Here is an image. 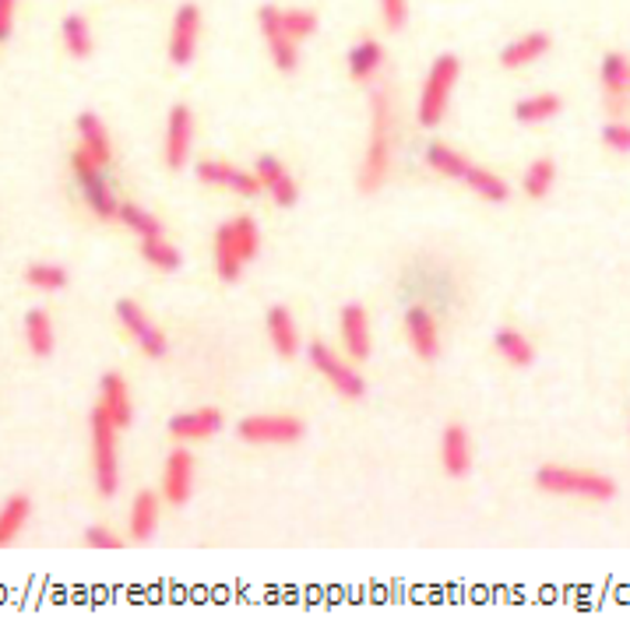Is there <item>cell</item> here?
<instances>
[{
    "label": "cell",
    "mask_w": 630,
    "mask_h": 619,
    "mask_svg": "<svg viewBox=\"0 0 630 619\" xmlns=\"http://www.w3.org/2000/svg\"><path fill=\"white\" fill-rule=\"evenodd\" d=\"M377 11H380V22L392 32H402L405 22H409V0H377Z\"/></svg>",
    "instance_id": "obj_40"
},
{
    "label": "cell",
    "mask_w": 630,
    "mask_h": 619,
    "mask_svg": "<svg viewBox=\"0 0 630 619\" xmlns=\"http://www.w3.org/2000/svg\"><path fill=\"white\" fill-rule=\"evenodd\" d=\"M128 528L134 539H152L155 528H159V493L152 489H141L138 497L131 500V518H128Z\"/></svg>",
    "instance_id": "obj_28"
},
{
    "label": "cell",
    "mask_w": 630,
    "mask_h": 619,
    "mask_svg": "<svg viewBox=\"0 0 630 619\" xmlns=\"http://www.w3.org/2000/svg\"><path fill=\"white\" fill-rule=\"evenodd\" d=\"M201 8L197 4H180L176 14H173V26H170V43H166V53H170V64L176 68H187L194 53H197V43H201Z\"/></svg>",
    "instance_id": "obj_10"
},
{
    "label": "cell",
    "mask_w": 630,
    "mask_h": 619,
    "mask_svg": "<svg viewBox=\"0 0 630 619\" xmlns=\"http://www.w3.org/2000/svg\"><path fill=\"white\" fill-rule=\"evenodd\" d=\"M74 131H78V141H81L78 149L89 152V159L95 162V166L110 170V162H113V141H110L106 123L99 120L95 113H78Z\"/></svg>",
    "instance_id": "obj_19"
},
{
    "label": "cell",
    "mask_w": 630,
    "mask_h": 619,
    "mask_svg": "<svg viewBox=\"0 0 630 619\" xmlns=\"http://www.w3.org/2000/svg\"><path fill=\"white\" fill-rule=\"evenodd\" d=\"M222 429V412L219 408H191V412H176L170 419V437L180 444H197V440H209Z\"/></svg>",
    "instance_id": "obj_17"
},
{
    "label": "cell",
    "mask_w": 630,
    "mask_h": 619,
    "mask_svg": "<svg viewBox=\"0 0 630 619\" xmlns=\"http://www.w3.org/2000/svg\"><path fill=\"white\" fill-rule=\"evenodd\" d=\"M116 321L124 324V332L134 338V345H138L145 356L162 359V356L170 353V338L162 335V327H159L134 300H116Z\"/></svg>",
    "instance_id": "obj_9"
},
{
    "label": "cell",
    "mask_w": 630,
    "mask_h": 619,
    "mask_svg": "<svg viewBox=\"0 0 630 619\" xmlns=\"http://www.w3.org/2000/svg\"><path fill=\"white\" fill-rule=\"evenodd\" d=\"M392 162H395V106L392 95L377 89L370 95V138L359 166V191L377 194L392 176Z\"/></svg>",
    "instance_id": "obj_1"
},
{
    "label": "cell",
    "mask_w": 630,
    "mask_h": 619,
    "mask_svg": "<svg viewBox=\"0 0 630 619\" xmlns=\"http://www.w3.org/2000/svg\"><path fill=\"white\" fill-rule=\"evenodd\" d=\"M560 110H563V99H560L557 92H532V95L518 99L511 113H515L518 123H528V128H536V123L553 120Z\"/></svg>",
    "instance_id": "obj_27"
},
{
    "label": "cell",
    "mask_w": 630,
    "mask_h": 619,
    "mask_svg": "<svg viewBox=\"0 0 630 619\" xmlns=\"http://www.w3.org/2000/svg\"><path fill=\"white\" fill-rule=\"evenodd\" d=\"M440 465L451 479H465L472 468V437L465 426H447L440 437Z\"/></svg>",
    "instance_id": "obj_20"
},
{
    "label": "cell",
    "mask_w": 630,
    "mask_h": 619,
    "mask_svg": "<svg viewBox=\"0 0 630 619\" xmlns=\"http://www.w3.org/2000/svg\"><path fill=\"white\" fill-rule=\"evenodd\" d=\"M264 332H268V342L278 359H293L299 353V327L293 321L289 306H272L268 314H264Z\"/></svg>",
    "instance_id": "obj_22"
},
{
    "label": "cell",
    "mask_w": 630,
    "mask_h": 619,
    "mask_svg": "<svg viewBox=\"0 0 630 619\" xmlns=\"http://www.w3.org/2000/svg\"><path fill=\"white\" fill-rule=\"evenodd\" d=\"M602 95H630V57L609 50L599 64Z\"/></svg>",
    "instance_id": "obj_33"
},
{
    "label": "cell",
    "mask_w": 630,
    "mask_h": 619,
    "mask_svg": "<svg viewBox=\"0 0 630 619\" xmlns=\"http://www.w3.org/2000/svg\"><path fill=\"white\" fill-rule=\"evenodd\" d=\"M120 426L103 408H92L89 416V444H92V483L99 497H113L120 489V450H116Z\"/></svg>",
    "instance_id": "obj_4"
},
{
    "label": "cell",
    "mask_w": 630,
    "mask_h": 619,
    "mask_svg": "<svg viewBox=\"0 0 630 619\" xmlns=\"http://www.w3.org/2000/svg\"><path fill=\"white\" fill-rule=\"evenodd\" d=\"M405 338L423 363H434L440 356V324L423 303L405 306Z\"/></svg>",
    "instance_id": "obj_14"
},
{
    "label": "cell",
    "mask_w": 630,
    "mask_h": 619,
    "mask_svg": "<svg viewBox=\"0 0 630 619\" xmlns=\"http://www.w3.org/2000/svg\"><path fill=\"white\" fill-rule=\"evenodd\" d=\"M212 261H215V275L226 282V285H236L240 275H243V267H247V261H243L240 246H236V233H233V222H230V219L215 230Z\"/></svg>",
    "instance_id": "obj_18"
},
{
    "label": "cell",
    "mask_w": 630,
    "mask_h": 619,
    "mask_svg": "<svg viewBox=\"0 0 630 619\" xmlns=\"http://www.w3.org/2000/svg\"><path fill=\"white\" fill-rule=\"evenodd\" d=\"M141 257H145V264H152L155 267V272H176V267H180V261H184V257H180V251H176V246L166 240V236H149V240H141Z\"/></svg>",
    "instance_id": "obj_37"
},
{
    "label": "cell",
    "mask_w": 630,
    "mask_h": 619,
    "mask_svg": "<svg viewBox=\"0 0 630 619\" xmlns=\"http://www.w3.org/2000/svg\"><path fill=\"white\" fill-rule=\"evenodd\" d=\"M29 518H32V500L26 493L8 497L4 507H0V546H11L18 535H22V528L29 525Z\"/></svg>",
    "instance_id": "obj_31"
},
{
    "label": "cell",
    "mask_w": 630,
    "mask_h": 619,
    "mask_svg": "<svg viewBox=\"0 0 630 619\" xmlns=\"http://www.w3.org/2000/svg\"><path fill=\"white\" fill-rule=\"evenodd\" d=\"M602 110L609 120H623L630 113V95H602Z\"/></svg>",
    "instance_id": "obj_43"
},
{
    "label": "cell",
    "mask_w": 630,
    "mask_h": 619,
    "mask_svg": "<svg viewBox=\"0 0 630 619\" xmlns=\"http://www.w3.org/2000/svg\"><path fill=\"white\" fill-rule=\"evenodd\" d=\"M14 14H18V0H0V43H4V39H11Z\"/></svg>",
    "instance_id": "obj_42"
},
{
    "label": "cell",
    "mask_w": 630,
    "mask_h": 619,
    "mask_svg": "<svg viewBox=\"0 0 630 619\" xmlns=\"http://www.w3.org/2000/svg\"><path fill=\"white\" fill-rule=\"evenodd\" d=\"M307 356H311V366L317 369V374L335 387V395L349 398V402H359L363 395H367V380L359 377V369L353 366V359L345 353H335L332 345L314 342L307 348Z\"/></svg>",
    "instance_id": "obj_6"
},
{
    "label": "cell",
    "mask_w": 630,
    "mask_h": 619,
    "mask_svg": "<svg viewBox=\"0 0 630 619\" xmlns=\"http://www.w3.org/2000/svg\"><path fill=\"white\" fill-rule=\"evenodd\" d=\"M194 176L209 187H222V191H233L236 197H257L264 194L261 180L254 176V170H236L233 162H222V159H201L194 166Z\"/></svg>",
    "instance_id": "obj_11"
},
{
    "label": "cell",
    "mask_w": 630,
    "mask_h": 619,
    "mask_svg": "<svg viewBox=\"0 0 630 619\" xmlns=\"http://www.w3.org/2000/svg\"><path fill=\"white\" fill-rule=\"evenodd\" d=\"M99 408H103L120 429H128L134 423L131 387L120 374H103V380H99Z\"/></svg>",
    "instance_id": "obj_21"
},
{
    "label": "cell",
    "mask_w": 630,
    "mask_h": 619,
    "mask_svg": "<svg viewBox=\"0 0 630 619\" xmlns=\"http://www.w3.org/2000/svg\"><path fill=\"white\" fill-rule=\"evenodd\" d=\"M257 29H261L264 47H268L272 64L282 74H293L299 68V43L286 32V22H282V8L278 4H264L257 11Z\"/></svg>",
    "instance_id": "obj_8"
},
{
    "label": "cell",
    "mask_w": 630,
    "mask_h": 619,
    "mask_svg": "<svg viewBox=\"0 0 630 619\" xmlns=\"http://www.w3.org/2000/svg\"><path fill=\"white\" fill-rule=\"evenodd\" d=\"M426 162H430V170L447 176V180H469V173L476 170V162L472 159H465L461 152H455L451 144H444V141H430L426 144Z\"/></svg>",
    "instance_id": "obj_25"
},
{
    "label": "cell",
    "mask_w": 630,
    "mask_h": 619,
    "mask_svg": "<svg viewBox=\"0 0 630 619\" xmlns=\"http://www.w3.org/2000/svg\"><path fill=\"white\" fill-rule=\"evenodd\" d=\"M282 22H286V32L296 39V43H307V39L317 35V11L311 8H282Z\"/></svg>",
    "instance_id": "obj_38"
},
{
    "label": "cell",
    "mask_w": 630,
    "mask_h": 619,
    "mask_svg": "<svg viewBox=\"0 0 630 619\" xmlns=\"http://www.w3.org/2000/svg\"><path fill=\"white\" fill-rule=\"evenodd\" d=\"M536 486L550 497H575L588 504H609L617 497V483L592 468H575V465H542L536 471Z\"/></svg>",
    "instance_id": "obj_2"
},
{
    "label": "cell",
    "mask_w": 630,
    "mask_h": 619,
    "mask_svg": "<svg viewBox=\"0 0 630 619\" xmlns=\"http://www.w3.org/2000/svg\"><path fill=\"white\" fill-rule=\"evenodd\" d=\"M380 64H384V47L377 39H359V43L345 53V68H349L356 81H370L380 71Z\"/></svg>",
    "instance_id": "obj_30"
},
{
    "label": "cell",
    "mask_w": 630,
    "mask_h": 619,
    "mask_svg": "<svg viewBox=\"0 0 630 619\" xmlns=\"http://www.w3.org/2000/svg\"><path fill=\"white\" fill-rule=\"evenodd\" d=\"M116 222L124 225V230H131L138 240L162 236V222H159L149 209H141V204H134V201H120V209H116Z\"/></svg>",
    "instance_id": "obj_34"
},
{
    "label": "cell",
    "mask_w": 630,
    "mask_h": 619,
    "mask_svg": "<svg viewBox=\"0 0 630 619\" xmlns=\"http://www.w3.org/2000/svg\"><path fill=\"white\" fill-rule=\"evenodd\" d=\"M85 542H89L92 549H120V539H116L110 528H103V525H92V528L85 531Z\"/></svg>",
    "instance_id": "obj_41"
},
{
    "label": "cell",
    "mask_w": 630,
    "mask_h": 619,
    "mask_svg": "<svg viewBox=\"0 0 630 619\" xmlns=\"http://www.w3.org/2000/svg\"><path fill=\"white\" fill-rule=\"evenodd\" d=\"M338 338H342V353L353 363L370 359L374 353V335H370V314L359 303H345L338 314Z\"/></svg>",
    "instance_id": "obj_13"
},
{
    "label": "cell",
    "mask_w": 630,
    "mask_h": 619,
    "mask_svg": "<svg viewBox=\"0 0 630 619\" xmlns=\"http://www.w3.org/2000/svg\"><path fill=\"white\" fill-rule=\"evenodd\" d=\"M458 78H461V57H455V53L434 57L430 71H426V78H423L419 102H416V120L423 123V128H437V123L447 116Z\"/></svg>",
    "instance_id": "obj_3"
},
{
    "label": "cell",
    "mask_w": 630,
    "mask_h": 619,
    "mask_svg": "<svg viewBox=\"0 0 630 619\" xmlns=\"http://www.w3.org/2000/svg\"><path fill=\"white\" fill-rule=\"evenodd\" d=\"M26 282L39 288V293H60L68 285V267L53 261H32L26 267Z\"/></svg>",
    "instance_id": "obj_36"
},
{
    "label": "cell",
    "mask_w": 630,
    "mask_h": 619,
    "mask_svg": "<svg viewBox=\"0 0 630 619\" xmlns=\"http://www.w3.org/2000/svg\"><path fill=\"white\" fill-rule=\"evenodd\" d=\"M494 348L507 366L528 369L536 363V345L525 332H518V327H500V332L494 335Z\"/></svg>",
    "instance_id": "obj_24"
},
{
    "label": "cell",
    "mask_w": 630,
    "mask_h": 619,
    "mask_svg": "<svg viewBox=\"0 0 630 619\" xmlns=\"http://www.w3.org/2000/svg\"><path fill=\"white\" fill-rule=\"evenodd\" d=\"M254 176L261 180V187L268 191V197L278 204V209H293V204L299 201V187L293 173L286 170V162H282L278 155H257L254 159Z\"/></svg>",
    "instance_id": "obj_15"
},
{
    "label": "cell",
    "mask_w": 630,
    "mask_h": 619,
    "mask_svg": "<svg viewBox=\"0 0 630 619\" xmlns=\"http://www.w3.org/2000/svg\"><path fill=\"white\" fill-rule=\"evenodd\" d=\"M191 497H194V458L191 450L176 447L166 458V468H162V500L184 507Z\"/></svg>",
    "instance_id": "obj_16"
},
{
    "label": "cell",
    "mask_w": 630,
    "mask_h": 619,
    "mask_svg": "<svg viewBox=\"0 0 630 619\" xmlns=\"http://www.w3.org/2000/svg\"><path fill=\"white\" fill-rule=\"evenodd\" d=\"M602 144L609 152L630 155V123L627 120H606L602 123Z\"/></svg>",
    "instance_id": "obj_39"
},
{
    "label": "cell",
    "mask_w": 630,
    "mask_h": 619,
    "mask_svg": "<svg viewBox=\"0 0 630 619\" xmlns=\"http://www.w3.org/2000/svg\"><path fill=\"white\" fill-rule=\"evenodd\" d=\"M465 187H469L472 194H479L482 201H490V204H504L507 197H511V187H507V180L494 170H486V166H476L469 173V180H465Z\"/></svg>",
    "instance_id": "obj_35"
},
{
    "label": "cell",
    "mask_w": 630,
    "mask_h": 619,
    "mask_svg": "<svg viewBox=\"0 0 630 619\" xmlns=\"http://www.w3.org/2000/svg\"><path fill=\"white\" fill-rule=\"evenodd\" d=\"M194 152V113L184 102H176L166 120V141H162V162L166 170H184Z\"/></svg>",
    "instance_id": "obj_12"
},
{
    "label": "cell",
    "mask_w": 630,
    "mask_h": 619,
    "mask_svg": "<svg viewBox=\"0 0 630 619\" xmlns=\"http://www.w3.org/2000/svg\"><path fill=\"white\" fill-rule=\"evenodd\" d=\"M553 47V39L550 32H525L518 39H511L504 50H500V68L507 71H518V68H528V64H536V60H542L546 53H550Z\"/></svg>",
    "instance_id": "obj_23"
},
{
    "label": "cell",
    "mask_w": 630,
    "mask_h": 619,
    "mask_svg": "<svg viewBox=\"0 0 630 619\" xmlns=\"http://www.w3.org/2000/svg\"><path fill=\"white\" fill-rule=\"evenodd\" d=\"M553 187H557V162L546 159V155L528 162V170L521 176V191L532 201H542V197L553 194Z\"/></svg>",
    "instance_id": "obj_32"
},
{
    "label": "cell",
    "mask_w": 630,
    "mask_h": 619,
    "mask_svg": "<svg viewBox=\"0 0 630 619\" xmlns=\"http://www.w3.org/2000/svg\"><path fill=\"white\" fill-rule=\"evenodd\" d=\"M68 166H71V176L78 180L81 197H85V204L95 212V219H116L120 197H116L113 187H110L106 170H103V166H95V162L89 159V152H81V149L71 152Z\"/></svg>",
    "instance_id": "obj_5"
},
{
    "label": "cell",
    "mask_w": 630,
    "mask_h": 619,
    "mask_svg": "<svg viewBox=\"0 0 630 619\" xmlns=\"http://www.w3.org/2000/svg\"><path fill=\"white\" fill-rule=\"evenodd\" d=\"M26 345L35 359H47L53 356V345H57V335H53V321L47 310H29L26 314Z\"/></svg>",
    "instance_id": "obj_29"
},
{
    "label": "cell",
    "mask_w": 630,
    "mask_h": 619,
    "mask_svg": "<svg viewBox=\"0 0 630 619\" xmlns=\"http://www.w3.org/2000/svg\"><path fill=\"white\" fill-rule=\"evenodd\" d=\"M303 426L296 416H282V412H261L236 423V437L251 447H289L303 440Z\"/></svg>",
    "instance_id": "obj_7"
},
{
    "label": "cell",
    "mask_w": 630,
    "mask_h": 619,
    "mask_svg": "<svg viewBox=\"0 0 630 619\" xmlns=\"http://www.w3.org/2000/svg\"><path fill=\"white\" fill-rule=\"evenodd\" d=\"M60 43H64L68 57H74V60L92 57V50H95V35H92L89 18L81 14V11H71V14L64 18V22H60Z\"/></svg>",
    "instance_id": "obj_26"
}]
</instances>
